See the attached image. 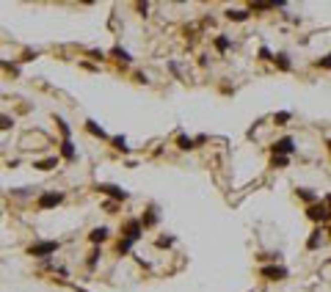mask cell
I'll use <instances>...</instances> for the list:
<instances>
[{
    "label": "cell",
    "instance_id": "83f0119b",
    "mask_svg": "<svg viewBox=\"0 0 331 292\" xmlns=\"http://www.w3.org/2000/svg\"><path fill=\"white\" fill-rule=\"evenodd\" d=\"M317 66H320V69H331V52H328L326 58H320V61H317Z\"/></svg>",
    "mask_w": 331,
    "mask_h": 292
},
{
    "label": "cell",
    "instance_id": "5bb4252c",
    "mask_svg": "<svg viewBox=\"0 0 331 292\" xmlns=\"http://www.w3.org/2000/svg\"><path fill=\"white\" fill-rule=\"evenodd\" d=\"M298 198H304V201L309 204V207H312V204H317V196L312 193V190H306V188H301V190H298Z\"/></svg>",
    "mask_w": 331,
    "mask_h": 292
},
{
    "label": "cell",
    "instance_id": "2e32d148",
    "mask_svg": "<svg viewBox=\"0 0 331 292\" xmlns=\"http://www.w3.org/2000/svg\"><path fill=\"white\" fill-rule=\"evenodd\" d=\"M227 17H229V20H235V22H243V20H248V11L235 9V11H227Z\"/></svg>",
    "mask_w": 331,
    "mask_h": 292
},
{
    "label": "cell",
    "instance_id": "9a60e30c",
    "mask_svg": "<svg viewBox=\"0 0 331 292\" xmlns=\"http://www.w3.org/2000/svg\"><path fill=\"white\" fill-rule=\"evenodd\" d=\"M273 61H276V66L285 69V72L290 69V58H287V52H279V55H273Z\"/></svg>",
    "mask_w": 331,
    "mask_h": 292
},
{
    "label": "cell",
    "instance_id": "484cf974",
    "mask_svg": "<svg viewBox=\"0 0 331 292\" xmlns=\"http://www.w3.org/2000/svg\"><path fill=\"white\" fill-rule=\"evenodd\" d=\"M259 61H273V55H270L268 47H259Z\"/></svg>",
    "mask_w": 331,
    "mask_h": 292
},
{
    "label": "cell",
    "instance_id": "ffe728a7",
    "mask_svg": "<svg viewBox=\"0 0 331 292\" xmlns=\"http://www.w3.org/2000/svg\"><path fill=\"white\" fill-rule=\"evenodd\" d=\"M215 50H218V52H227V50H229V39H227V36H218V39H215Z\"/></svg>",
    "mask_w": 331,
    "mask_h": 292
},
{
    "label": "cell",
    "instance_id": "6da1fadb",
    "mask_svg": "<svg viewBox=\"0 0 331 292\" xmlns=\"http://www.w3.org/2000/svg\"><path fill=\"white\" fill-rule=\"evenodd\" d=\"M306 218H309V221H315V224H326V221H331V209L326 207V201L312 204V207L306 209Z\"/></svg>",
    "mask_w": 331,
    "mask_h": 292
},
{
    "label": "cell",
    "instance_id": "4dcf8cb0",
    "mask_svg": "<svg viewBox=\"0 0 331 292\" xmlns=\"http://www.w3.org/2000/svg\"><path fill=\"white\" fill-rule=\"evenodd\" d=\"M328 152H331V141H328Z\"/></svg>",
    "mask_w": 331,
    "mask_h": 292
},
{
    "label": "cell",
    "instance_id": "3957f363",
    "mask_svg": "<svg viewBox=\"0 0 331 292\" xmlns=\"http://www.w3.org/2000/svg\"><path fill=\"white\" fill-rule=\"evenodd\" d=\"M58 251V240H44V243H33L31 248H28V254L31 256H50Z\"/></svg>",
    "mask_w": 331,
    "mask_h": 292
},
{
    "label": "cell",
    "instance_id": "7c38bea8",
    "mask_svg": "<svg viewBox=\"0 0 331 292\" xmlns=\"http://www.w3.org/2000/svg\"><path fill=\"white\" fill-rule=\"evenodd\" d=\"M61 155L67 157V160H75V143L72 141H64L61 143Z\"/></svg>",
    "mask_w": 331,
    "mask_h": 292
},
{
    "label": "cell",
    "instance_id": "f546056e",
    "mask_svg": "<svg viewBox=\"0 0 331 292\" xmlns=\"http://www.w3.org/2000/svg\"><path fill=\"white\" fill-rule=\"evenodd\" d=\"M328 237H331V226H328Z\"/></svg>",
    "mask_w": 331,
    "mask_h": 292
},
{
    "label": "cell",
    "instance_id": "7402d4cb",
    "mask_svg": "<svg viewBox=\"0 0 331 292\" xmlns=\"http://www.w3.org/2000/svg\"><path fill=\"white\" fill-rule=\"evenodd\" d=\"M114 146H116L119 152H127V149H130L127 141H124V135H116V138H114Z\"/></svg>",
    "mask_w": 331,
    "mask_h": 292
},
{
    "label": "cell",
    "instance_id": "44dd1931",
    "mask_svg": "<svg viewBox=\"0 0 331 292\" xmlns=\"http://www.w3.org/2000/svg\"><path fill=\"white\" fill-rule=\"evenodd\" d=\"M155 245L157 248H171V245H174V237H157Z\"/></svg>",
    "mask_w": 331,
    "mask_h": 292
},
{
    "label": "cell",
    "instance_id": "5b68a950",
    "mask_svg": "<svg viewBox=\"0 0 331 292\" xmlns=\"http://www.w3.org/2000/svg\"><path fill=\"white\" fill-rule=\"evenodd\" d=\"M141 235H144V224H141V221H127V224H124V237H127V240H141Z\"/></svg>",
    "mask_w": 331,
    "mask_h": 292
},
{
    "label": "cell",
    "instance_id": "7a4b0ae2",
    "mask_svg": "<svg viewBox=\"0 0 331 292\" xmlns=\"http://www.w3.org/2000/svg\"><path fill=\"white\" fill-rule=\"evenodd\" d=\"M259 276L268 278V281H285L287 278V267H282V265H262L259 267Z\"/></svg>",
    "mask_w": 331,
    "mask_h": 292
},
{
    "label": "cell",
    "instance_id": "8fae6325",
    "mask_svg": "<svg viewBox=\"0 0 331 292\" xmlns=\"http://www.w3.org/2000/svg\"><path fill=\"white\" fill-rule=\"evenodd\" d=\"M320 235H323L320 229H315V232H312V235H309V240H306V248H309V251H315L317 245H320Z\"/></svg>",
    "mask_w": 331,
    "mask_h": 292
},
{
    "label": "cell",
    "instance_id": "30bf717a",
    "mask_svg": "<svg viewBox=\"0 0 331 292\" xmlns=\"http://www.w3.org/2000/svg\"><path fill=\"white\" fill-rule=\"evenodd\" d=\"M86 130L91 132V135H97V138H108V135H105V130H102V127H99L97 121H91V119L86 121Z\"/></svg>",
    "mask_w": 331,
    "mask_h": 292
},
{
    "label": "cell",
    "instance_id": "d4e9b609",
    "mask_svg": "<svg viewBox=\"0 0 331 292\" xmlns=\"http://www.w3.org/2000/svg\"><path fill=\"white\" fill-rule=\"evenodd\" d=\"M273 121H276V124H285V121H290V113H287V110H282V113L273 116Z\"/></svg>",
    "mask_w": 331,
    "mask_h": 292
},
{
    "label": "cell",
    "instance_id": "ba28073f",
    "mask_svg": "<svg viewBox=\"0 0 331 292\" xmlns=\"http://www.w3.org/2000/svg\"><path fill=\"white\" fill-rule=\"evenodd\" d=\"M108 235H111V232L105 229V226H97V229H91L88 240H91V243H105V240H108Z\"/></svg>",
    "mask_w": 331,
    "mask_h": 292
},
{
    "label": "cell",
    "instance_id": "f1b7e54d",
    "mask_svg": "<svg viewBox=\"0 0 331 292\" xmlns=\"http://www.w3.org/2000/svg\"><path fill=\"white\" fill-rule=\"evenodd\" d=\"M323 201H326V207H328V209H331V193H328V196H326V198H323Z\"/></svg>",
    "mask_w": 331,
    "mask_h": 292
},
{
    "label": "cell",
    "instance_id": "4fadbf2b",
    "mask_svg": "<svg viewBox=\"0 0 331 292\" xmlns=\"http://www.w3.org/2000/svg\"><path fill=\"white\" fill-rule=\"evenodd\" d=\"M111 55L119 58L122 63H130V61H133V58H130V52H127V50H122V47H114V50H111Z\"/></svg>",
    "mask_w": 331,
    "mask_h": 292
},
{
    "label": "cell",
    "instance_id": "cb8c5ba5",
    "mask_svg": "<svg viewBox=\"0 0 331 292\" xmlns=\"http://www.w3.org/2000/svg\"><path fill=\"white\" fill-rule=\"evenodd\" d=\"M251 9L254 11H270V9H276V3H254Z\"/></svg>",
    "mask_w": 331,
    "mask_h": 292
},
{
    "label": "cell",
    "instance_id": "4316f807",
    "mask_svg": "<svg viewBox=\"0 0 331 292\" xmlns=\"http://www.w3.org/2000/svg\"><path fill=\"white\" fill-rule=\"evenodd\" d=\"M287 163H290V157H276V155H273V168H276V166H279V168H285Z\"/></svg>",
    "mask_w": 331,
    "mask_h": 292
},
{
    "label": "cell",
    "instance_id": "d6986e66",
    "mask_svg": "<svg viewBox=\"0 0 331 292\" xmlns=\"http://www.w3.org/2000/svg\"><path fill=\"white\" fill-rule=\"evenodd\" d=\"M141 224H144V226H155V224H157V212H155V209H149V212L144 215V221H141Z\"/></svg>",
    "mask_w": 331,
    "mask_h": 292
},
{
    "label": "cell",
    "instance_id": "e0dca14e",
    "mask_svg": "<svg viewBox=\"0 0 331 292\" xmlns=\"http://www.w3.org/2000/svg\"><path fill=\"white\" fill-rule=\"evenodd\" d=\"M177 146H180V149H193L196 141H193V138H188V135H180V138H177Z\"/></svg>",
    "mask_w": 331,
    "mask_h": 292
},
{
    "label": "cell",
    "instance_id": "603a6c76",
    "mask_svg": "<svg viewBox=\"0 0 331 292\" xmlns=\"http://www.w3.org/2000/svg\"><path fill=\"white\" fill-rule=\"evenodd\" d=\"M56 124L61 127V132H64V141H69V124L64 119H56Z\"/></svg>",
    "mask_w": 331,
    "mask_h": 292
},
{
    "label": "cell",
    "instance_id": "52a82bcc",
    "mask_svg": "<svg viewBox=\"0 0 331 292\" xmlns=\"http://www.w3.org/2000/svg\"><path fill=\"white\" fill-rule=\"evenodd\" d=\"M270 149H273V155H276V157H287L290 152L295 149V146H293V138H279V141L270 146Z\"/></svg>",
    "mask_w": 331,
    "mask_h": 292
},
{
    "label": "cell",
    "instance_id": "277c9868",
    "mask_svg": "<svg viewBox=\"0 0 331 292\" xmlns=\"http://www.w3.org/2000/svg\"><path fill=\"white\" fill-rule=\"evenodd\" d=\"M97 190H99V193H105V196H111V198H116V201H124V198L130 196L127 190L119 188V185H105V182H99Z\"/></svg>",
    "mask_w": 331,
    "mask_h": 292
},
{
    "label": "cell",
    "instance_id": "9c48e42d",
    "mask_svg": "<svg viewBox=\"0 0 331 292\" xmlns=\"http://www.w3.org/2000/svg\"><path fill=\"white\" fill-rule=\"evenodd\" d=\"M58 166V157H47V160H39L33 163V168H39V171H50V168Z\"/></svg>",
    "mask_w": 331,
    "mask_h": 292
},
{
    "label": "cell",
    "instance_id": "ac0fdd59",
    "mask_svg": "<svg viewBox=\"0 0 331 292\" xmlns=\"http://www.w3.org/2000/svg\"><path fill=\"white\" fill-rule=\"evenodd\" d=\"M130 248H133V240H127V237H122V240L116 243V251H119V254H127Z\"/></svg>",
    "mask_w": 331,
    "mask_h": 292
},
{
    "label": "cell",
    "instance_id": "8992f818",
    "mask_svg": "<svg viewBox=\"0 0 331 292\" xmlns=\"http://www.w3.org/2000/svg\"><path fill=\"white\" fill-rule=\"evenodd\" d=\"M61 201H64L61 193H41L39 196V209H52V207H58Z\"/></svg>",
    "mask_w": 331,
    "mask_h": 292
}]
</instances>
